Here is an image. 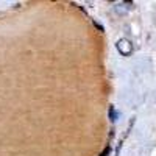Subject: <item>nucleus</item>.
<instances>
[{"label":"nucleus","mask_w":156,"mask_h":156,"mask_svg":"<svg viewBox=\"0 0 156 156\" xmlns=\"http://www.w3.org/2000/svg\"><path fill=\"white\" fill-rule=\"evenodd\" d=\"M111 151H112V150H111V145H108V147H105V150L100 153V156H109Z\"/></svg>","instance_id":"7ed1b4c3"},{"label":"nucleus","mask_w":156,"mask_h":156,"mask_svg":"<svg viewBox=\"0 0 156 156\" xmlns=\"http://www.w3.org/2000/svg\"><path fill=\"white\" fill-rule=\"evenodd\" d=\"M115 45H117V50H119L123 56L131 55V51H133V44L129 42L128 39H120V41L117 42Z\"/></svg>","instance_id":"f257e3e1"},{"label":"nucleus","mask_w":156,"mask_h":156,"mask_svg":"<svg viewBox=\"0 0 156 156\" xmlns=\"http://www.w3.org/2000/svg\"><path fill=\"white\" fill-rule=\"evenodd\" d=\"M94 25H95V27H97V28H98L100 31H105V30H103V27H101V25H100V23H97V20L94 22Z\"/></svg>","instance_id":"20e7f679"},{"label":"nucleus","mask_w":156,"mask_h":156,"mask_svg":"<svg viewBox=\"0 0 156 156\" xmlns=\"http://www.w3.org/2000/svg\"><path fill=\"white\" fill-rule=\"evenodd\" d=\"M109 119L112 120V122H115V119H117V112H115V108L111 105L109 106Z\"/></svg>","instance_id":"f03ea898"}]
</instances>
